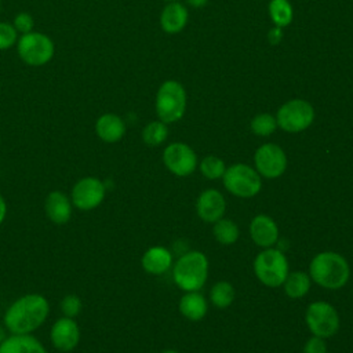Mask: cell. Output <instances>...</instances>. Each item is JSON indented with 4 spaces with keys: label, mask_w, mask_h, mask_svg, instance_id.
I'll return each mask as SVG.
<instances>
[{
    "label": "cell",
    "mask_w": 353,
    "mask_h": 353,
    "mask_svg": "<svg viewBox=\"0 0 353 353\" xmlns=\"http://www.w3.org/2000/svg\"><path fill=\"white\" fill-rule=\"evenodd\" d=\"M48 312L50 306L43 295L28 294L11 303L4 314V324L12 334H30L44 323Z\"/></svg>",
    "instance_id": "obj_1"
},
{
    "label": "cell",
    "mask_w": 353,
    "mask_h": 353,
    "mask_svg": "<svg viewBox=\"0 0 353 353\" xmlns=\"http://www.w3.org/2000/svg\"><path fill=\"white\" fill-rule=\"evenodd\" d=\"M250 236L258 247L270 248L279 240L277 223L269 215L258 214L250 222Z\"/></svg>",
    "instance_id": "obj_15"
},
{
    "label": "cell",
    "mask_w": 353,
    "mask_h": 353,
    "mask_svg": "<svg viewBox=\"0 0 353 353\" xmlns=\"http://www.w3.org/2000/svg\"><path fill=\"white\" fill-rule=\"evenodd\" d=\"M17 52L26 65L43 66L52 59L55 46L47 34L32 30L18 39Z\"/></svg>",
    "instance_id": "obj_7"
},
{
    "label": "cell",
    "mask_w": 353,
    "mask_h": 353,
    "mask_svg": "<svg viewBox=\"0 0 353 353\" xmlns=\"http://www.w3.org/2000/svg\"><path fill=\"white\" fill-rule=\"evenodd\" d=\"M314 120L313 106L303 99H291L277 110V127L287 132H301Z\"/></svg>",
    "instance_id": "obj_9"
},
{
    "label": "cell",
    "mask_w": 353,
    "mask_h": 353,
    "mask_svg": "<svg viewBox=\"0 0 353 353\" xmlns=\"http://www.w3.org/2000/svg\"><path fill=\"white\" fill-rule=\"evenodd\" d=\"M12 26L15 28V30L21 34H26L30 33L33 30L34 26V19L29 12H18L14 18Z\"/></svg>",
    "instance_id": "obj_31"
},
{
    "label": "cell",
    "mask_w": 353,
    "mask_h": 353,
    "mask_svg": "<svg viewBox=\"0 0 353 353\" xmlns=\"http://www.w3.org/2000/svg\"><path fill=\"white\" fill-rule=\"evenodd\" d=\"M61 310L65 314V317H76L80 310H81V301L79 296L69 294L66 296H63V299L61 301Z\"/></svg>",
    "instance_id": "obj_30"
},
{
    "label": "cell",
    "mask_w": 353,
    "mask_h": 353,
    "mask_svg": "<svg viewBox=\"0 0 353 353\" xmlns=\"http://www.w3.org/2000/svg\"><path fill=\"white\" fill-rule=\"evenodd\" d=\"M312 285V279L309 276V273L301 272V270H295L287 274L284 283H283V288L287 296L292 298V299H298L305 296Z\"/></svg>",
    "instance_id": "obj_22"
},
{
    "label": "cell",
    "mask_w": 353,
    "mask_h": 353,
    "mask_svg": "<svg viewBox=\"0 0 353 353\" xmlns=\"http://www.w3.org/2000/svg\"><path fill=\"white\" fill-rule=\"evenodd\" d=\"M281 28H274V29H272L270 32H269V40H270V43L272 44H277L279 41H280V39H281V30H280Z\"/></svg>",
    "instance_id": "obj_33"
},
{
    "label": "cell",
    "mask_w": 353,
    "mask_h": 353,
    "mask_svg": "<svg viewBox=\"0 0 353 353\" xmlns=\"http://www.w3.org/2000/svg\"><path fill=\"white\" fill-rule=\"evenodd\" d=\"M192 7H203L207 4L208 0H186Z\"/></svg>",
    "instance_id": "obj_35"
},
{
    "label": "cell",
    "mask_w": 353,
    "mask_h": 353,
    "mask_svg": "<svg viewBox=\"0 0 353 353\" xmlns=\"http://www.w3.org/2000/svg\"><path fill=\"white\" fill-rule=\"evenodd\" d=\"M163 353H179V352H176V350H172V349H168V350H164Z\"/></svg>",
    "instance_id": "obj_37"
},
{
    "label": "cell",
    "mask_w": 353,
    "mask_h": 353,
    "mask_svg": "<svg viewBox=\"0 0 353 353\" xmlns=\"http://www.w3.org/2000/svg\"><path fill=\"white\" fill-rule=\"evenodd\" d=\"M51 342L61 352L73 350L80 339V331L76 321L70 317H61L51 328Z\"/></svg>",
    "instance_id": "obj_14"
},
{
    "label": "cell",
    "mask_w": 353,
    "mask_h": 353,
    "mask_svg": "<svg viewBox=\"0 0 353 353\" xmlns=\"http://www.w3.org/2000/svg\"><path fill=\"white\" fill-rule=\"evenodd\" d=\"M186 109V92L175 80L164 81L156 95V113L160 121L168 124L178 121Z\"/></svg>",
    "instance_id": "obj_6"
},
{
    "label": "cell",
    "mask_w": 353,
    "mask_h": 353,
    "mask_svg": "<svg viewBox=\"0 0 353 353\" xmlns=\"http://www.w3.org/2000/svg\"><path fill=\"white\" fill-rule=\"evenodd\" d=\"M277 128V121L276 117H273L269 113H261L256 114L252 120H251V130L255 135L259 137H268L270 134L274 132V130Z\"/></svg>",
    "instance_id": "obj_28"
},
{
    "label": "cell",
    "mask_w": 353,
    "mask_h": 353,
    "mask_svg": "<svg viewBox=\"0 0 353 353\" xmlns=\"http://www.w3.org/2000/svg\"><path fill=\"white\" fill-rule=\"evenodd\" d=\"M254 164L261 176L274 179L284 174L287 168V156L279 145L263 143L255 150Z\"/></svg>",
    "instance_id": "obj_10"
},
{
    "label": "cell",
    "mask_w": 353,
    "mask_h": 353,
    "mask_svg": "<svg viewBox=\"0 0 353 353\" xmlns=\"http://www.w3.org/2000/svg\"><path fill=\"white\" fill-rule=\"evenodd\" d=\"M18 41V32L8 22H0V51L8 50Z\"/></svg>",
    "instance_id": "obj_29"
},
{
    "label": "cell",
    "mask_w": 353,
    "mask_h": 353,
    "mask_svg": "<svg viewBox=\"0 0 353 353\" xmlns=\"http://www.w3.org/2000/svg\"><path fill=\"white\" fill-rule=\"evenodd\" d=\"M302 353H327L325 339L320 338V336H316V335L310 336L306 341Z\"/></svg>",
    "instance_id": "obj_32"
},
{
    "label": "cell",
    "mask_w": 353,
    "mask_h": 353,
    "mask_svg": "<svg viewBox=\"0 0 353 353\" xmlns=\"http://www.w3.org/2000/svg\"><path fill=\"white\" fill-rule=\"evenodd\" d=\"M163 163L170 172L176 176H188L197 167L194 150L182 142L170 143L163 152Z\"/></svg>",
    "instance_id": "obj_11"
},
{
    "label": "cell",
    "mask_w": 353,
    "mask_h": 353,
    "mask_svg": "<svg viewBox=\"0 0 353 353\" xmlns=\"http://www.w3.org/2000/svg\"><path fill=\"white\" fill-rule=\"evenodd\" d=\"M4 339H6V331H4V328L0 325V343H1Z\"/></svg>",
    "instance_id": "obj_36"
},
{
    "label": "cell",
    "mask_w": 353,
    "mask_h": 353,
    "mask_svg": "<svg viewBox=\"0 0 353 353\" xmlns=\"http://www.w3.org/2000/svg\"><path fill=\"white\" fill-rule=\"evenodd\" d=\"M179 313L190 321L201 320L208 310V303L204 295L199 291L185 292L178 303Z\"/></svg>",
    "instance_id": "obj_18"
},
{
    "label": "cell",
    "mask_w": 353,
    "mask_h": 353,
    "mask_svg": "<svg viewBox=\"0 0 353 353\" xmlns=\"http://www.w3.org/2000/svg\"><path fill=\"white\" fill-rule=\"evenodd\" d=\"M6 212H7V205H6L4 199L0 196V223L4 221V218H6Z\"/></svg>",
    "instance_id": "obj_34"
},
{
    "label": "cell",
    "mask_w": 353,
    "mask_h": 353,
    "mask_svg": "<svg viewBox=\"0 0 353 353\" xmlns=\"http://www.w3.org/2000/svg\"><path fill=\"white\" fill-rule=\"evenodd\" d=\"M254 273L263 285L280 287L290 273L288 259L281 250L263 248L254 259Z\"/></svg>",
    "instance_id": "obj_4"
},
{
    "label": "cell",
    "mask_w": 353,
    "mask_h": 353,
    "mask_svg": "<svg viewBox=\"0 0 353 353\" xmlns=\"http://www.w3.org/2000/svg\"><path fill=\"white\" fill-rule=\"evenodd\" d=\"M312 281L327 290H339L350 279V266L347 259L334 251H323L313 256L309 265Z\"/></svg>",
    "instance_id": "obj_2"
},
{
    "label": "cell",
    "mask_w": 353,
    "mask_h": 353,
    "mask_svg": "<svg viewBox=\"0 0 353 353\" xmlns=\"http://www.w3.org/2000/svg\"><path fill=\"white\" fill-rule=\"evenodd\" d=\"M168 137V128L163 121H152L145 125L142 131V139L148 146H159Z\"/></svg>",
    "instance_id": "obj_26"
},
{
    "label": "cell",
    "mask_w": 353,
    "mask_h": 353,
    "mask_svg": "<svg viewBox=\"0 0 353 353\" xmlns=\"http://www.w3.org/2000/svg\"><path fill=\"white\" fill-rule=\"evenodd\" d=\"M212 234L215 240L222 245H232L239 240L240 230L234 221L228 218H221L216 222H214L212 226Z\"/></svg>",
    "instance_id": "obj_23"
},
{
    "label": "cell",
    "mask_w": 353,
    "mask_h": 353,
    "mask_svg": "<svg viewBox=\"0 0 353 353\" xmlns=\"http://www.w3.org/2000/svg\"><path fill=\"white\" fill-rule=\"evenodd\" d=\"M0 353H47L43 345L29 334L6 338L0 343Z\"/></svg>",
    "instance_id": "obj_21"
},
{
    "label": "cell",
    "mask_w": 353,
    "mask_h": 353,
    "mask_svg": "<svg viewBox=\"0 0 353 353\" xmlns=\"http://www.w3.org/2000/svg\"><path fill=\"white\" fill-rule=\"evenodd\" d=\"M208 277V259L201 251H189L179 256L172 266L175 284L188 291H200Z\"/></svg>",
    "instance_id": "obj_3"
},
{
    "label": "cell",
    "mask_w": 353,
    "mask_h": 353,
    "mask_svg": "<svg viewBox=\"0 0 353 353\" xmlns=\"http://www.w3.org/2000/svg\"><path fill=\"white\" fill-rule=\"evenodd\" d=\"M305 321L312 335L324 339L334 336L338 332L341 324L336 309L325 301L312 302L306 307Z\"/></svg>",
    "instance_id": "obj_8"
},
{
    "label": "cell",
    "mask_w": 353,
    "mask_h": 353,
    "mask_svg": "<svg viewBox=\"0 0 353 353\" xmlns=\"http://www.w3.org/2000/svg\"><path fill=\"white\" fill-rule=\"evenodd\" d=\"M226 211V200L216 189L203 190L196 200V212L204 222L214 223L223 216Z\"/></svg>",
    "instance_id": "obj_13"
},
{
    "label": "cell",
    "mask_w": 353,
    "mask_h": 353,
    "mask_svg": "<svg viewBox=\"0 0 353 353\" xmlns=\"http://www.w3.org/2000/svg\"><path fill=\"white\" fill-rule=\"evenodd\" d=\"M105 197L103 183L94 176H85L74 183L72 189V201L73 204L83 210L88 211L97 208Z\"/></svg>",
    "instance_id": "obj_12"
},
{
    "label": "cell",
    "mask_w": 353,
    "mask_h": 353,
    "mask_svg": "<svg viewBox=\"0 0 353 353\" xmlns=\"http://www.w3.org/2000/svg\"><path fill=\"white\" fill-rule=\"evenodd\" d=\"M0 8H1V0H0Z\"/></svg>",
    "instance_id": "obj_38"
},
{
    "label": "cell",
    "mask_w": 353,
    "mask_h": 353,
    "mask_svg": "<svg viewBox=\"0 0 353 353\" xmlns=\"http://www.w3.org/2000/svg\"><path fill=\"white\" fill-rule=\"evenodd\" d=\"M46 212L51 222L57 225L66 223L72 215V205L66 194L59 190L51 192L46 199Z\"/></svg>",
    "instance_id": "obj_19"
},
{
    "label": "cell",
    "mask_w": 353,
    "mask_h": 353,
    "mask_svg": "<svg viewBox=\"0 0 353 353\" xmlns=\"http://www.w3.org/2000/svg\"><path fill=\"white\" fill-rule=\"evenodd\" d=\"M200 171L201 174L207 178V179H219L223 176L225 174V170H226V165L223 163V160L221 157H216V156H205L200 164Z\"/></svg>",
    "instance_id": "obj_27"
},
{
    "label": "cell",
    "mask_w": 353,
    "mask_h": 353,
    "mask_svg": "<svg viewBox=\"0 0 353 353\" xmlns=\"http://www.w3.org/2000/svg\"><path fill=\"white\" fill-rule=\"evenodd\" d=\"M168 1H171V0H168Z\"/></svg>",
    "instance_id": "obj_39"
},
{
    "label": "cell",
    "mask_w": 353,
    "mask_h": 353,
    "mask_svg": "<svg viewBox=\"0 0 353 353\" xmlns=\"http://www.w3.org/2000/svg\"><path fill=\"white\" fill-rule=\"evenodd\" d=\"M95 134L103 142L114 143L124 137L125 124L120 116L114 113H105L95 121Z\"/></svg>",
    "instance_id": "obj_16"
},
{
    "label": "cell",
    "mask_w": 353,
    "mask_h": 353,
    "mask_svg": "<svg viewBox=\"0 0 353 353\" xmlns=\"http://www.w3.org/2000/svg\"><path fill=\"white\" fill-rule=\"evenodd\" d=\"M188 22V10L181 3H170L160 15V25L167 33L181 32Z\"/></svg>",
    "instance_id": "obj_20"
},
{
    "label": "cell",
    "mask_w": 353,
    "mask_h": 353,
    "mask_svg": "<svg viewBox=\"0 0 353 353\" xmlns=\"http://www.w3.org/2000/svg\"><path fill=\"white\" fill-rule=\"evenodd\" d=\"M269 14L277 28H284L292 21V7L288 0H270Z\"/></svg>",
    "instance_id": "obj_25"
},
{
    "label": "cell",
    "mask_w": 353,
    "mask_h": 353,
    "mask_svg": "<svg viewBox=\"0 0 353 353\" xmlns=\"http://www.w3.org/2000/svg\"><path fill=\"white\" fill-rule=\"evenodd\" d=\"M141 263L145 272L150 274H163L172 265V254L163 245H154L145 251Z\"/></svg>",
    "instance_id": "obj_17"
},
{
    "label": "cell",
    "mask_w": 353,
    "mask_h": 353,
    "mask_svg": "<svg viewBox=\"0 0 353 353\" xmlns=\"http://www.w3.org/2000/svg\"><path fill=\"white\" fill-rule=\"evenodd\" d=\"M222 182L229 193L241 199L254 197L262 189V176L255 168L243 163L228 167L222 176Z\"/></svg>",
    "instance_id": "obj_5"
},
{
    "label": "cell",
    "mask_w": 353,
    "mask_h": 353,
    "mask_svg": "<svg viewBox=\"0 0 353 353\" xmlns=\"http://www.w3.org/2000/svg\"><path fill=\"white\" fill-rule=\"evenodd\" d=\"M236 298V291L234 287L225 280H221L215 283L210 291V301L214 306L219 309H226L229 307Z\"/></svg>",
    "instance_id": "obj_24"
}]
</instances>
